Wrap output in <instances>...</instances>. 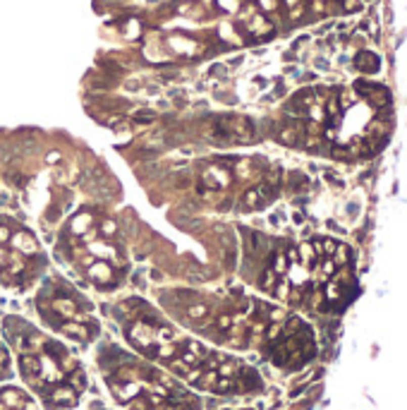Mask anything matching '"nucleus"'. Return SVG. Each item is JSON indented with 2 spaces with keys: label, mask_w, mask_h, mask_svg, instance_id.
I'll list each match as a JSON object with an SVG mask.
<instances>
[{
  "label": "nucleus",
  "mask_w": 407,
  "mask_h": 410,
  "mask_svg": "<svg viewBox=\"0 0 407 410\" xmlns=\"http://www.w3.org/2000/svg\"><path fill=\"white\" fill-rule=\"evenodd\" d=\"M110 314L137 355L163 367L192 391L249 396L263 389L261 377L249 362L190 334L144 298H122L110 305Z\"/></svg>",
  "instance_id": "f257e3e1"
},
{
  "label": "nucleus",
  "mask_w": 407,
  "mask_h": 410,
  "mask_svg": "<svg viewBox=\"0 0 407 410\" xmlns=\"http://www.w3.org/2000/svg\"><path fill=\"white\" fill-rule=\"evenodd\" d=\"M0 336L8 343L27 391L46 410H72L79 405L89 389V377L63 338L19 314L3 317Z\"/></svg>",
  "instance_id": "f03ea898"
},
{
  "label": "nucleus",
  "mask_w": 407,
  "mask_h": 410,
  "mask_svg": "<svg viewBox=\"0 0 407 410\" xmlns=\"http://www.w3.org/2000/svg\"><path fill=\"white\" fill-rule=\"evenodd\" d=\"M55 257L77 281L99 293L122 288L132 271L122 230L96 207H84L65 221L55 240Z\"/></svg>",
  "instance_id": "7ed1b4c3"
},
{
  "label": "nucleus",
  "mask_w": 407,
  "mask_h": 410,
  "mask_svg": "<svg viewBox=\"0 0 407 410\" xmlns=\"http://www.w3.org/2000/svg\"><path fill=\"white\" fill-rule=\"evenodd\" d=\"M103 382L113 401L125 410H201L197 391L170 372L137 355L134 350L106 343L96 353Z\"/></svg>",
  "instance_id": "20e7f679"
},
{
  "label": "nucleus",
  "mask_w": 407,
  "mask_h": 410,
  "mask_svg": "<svg viewBox=\"0 0 407 410\" xmlns=\"http://www.w3.org/2000/svg\"><path fill=\"white\" fill-rule=\"evenodd\" d=\"M34 310L46 331L58 338L91 346L101 336V319L94 300L65 273L48 271L41 278Z\"/></svg>",
  "instance_id": "39448f33"
},
{
  "label": "nucleus",
  "mask_w": 407,
  "mask_h": 410,
  "mask_svg": "<svg viewBox=\"0 0 407 410\" xmlns=\"http://www.w3.org/2000/svg\"><path fill=\"white\" fill-rule=\"evenodd\" d=\"M51 271L43 242L24 221L0 214V285L12 293L36 288Z\"/></svg>",
  "instance_id": "423d86ee"
},
{
  "label": "nucleus",
  "mask_w": 407,
  "mask_h": 410,
  "mask_svg": "<svg viewBox=\"0 0 407 410\" xmlns=\"http://www.w3.org/2000/svg\"><path fill=\"white\" fill-rule=\"evenodd\" d=\"M0 410H41L38 401L22 386L3 384L0 386Z\"/></svg>",
  "instance_id": "0eeeda50"
},
{
  "label": "nucleus",
  "mask_w": 407,
  "mask_h": 410,
  "mask_svg": "<svg viewBox=\"0 0 407 410\" xmlns=\"http://www.w3.org/2000/svg\"><path fill=\"white\" fill-rule=\"evenodd\" d=\"M12 374H15V360H12V353H10L5 338L0 336V384L8 382Z\"/></svg>",
  "instance_id": "6e6552de"
},
{
  "label": "nucleus",
  "mask_w": 407,
  "mask_h": 410,
  "mask_svg": "<svg viewBox=\"0 0 407 410\" xmlns=\"http://www.w3.org/2000/svg\"><path fill=\"white\" fill-rule=\"evenodd\" d=\"M237 410H252V408H237Z\"/></svg>",
  "instance_id": "1a4fd4ad"
}]
</instances>
